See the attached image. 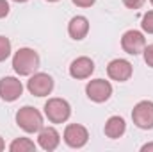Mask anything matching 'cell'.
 <instances>
[{"mask_svg":"<svg viewBox=\"0 0 153 152\" xmlns=\"http://www.w3.org/2000/svg\"><path fill=\"white\" fill-rule=\"evenodd\" d=\"M94 72V61L91 57H76L71 61L70 65V75L76 79V81H82V79H89Z\"/></svg>","mask_w":153,"mask_h":152,"instance_id":"11","label":"cell"},{"mask_svg":"<svg viewBox=\"0 0 153 152\" xmlns=\"http://www.w3.org/2000/svg\"><path fill=\"white\" fill-rule=\"evenodd\" d=\"M4 149H5V141H4V138L0 136V152L4 150Z\"/></svg>","mask_w":153,"mask_h":152,"instance_id":"23","label":"cell"},{"mask_svg":"<svg viewBox=\"0 0 153 152\" xmlns=\"http://www.w3.org/2000/svg\"><path fill=\"white\" fill-rule=\"evenodd\" d=\"M39 63H41L39 54L34 48H29V47H23V48L16 50L14 56H13V68L20 77L32 75L39 68Z\"/></svg>","mask_w":153,"mask_h":152,"instance_id":"1","label":"cell"},{"mask_svg":"<svg viewBox=\"0 0 153 152\" xmlns=\"http://www.w3.org/2000/svg\"><path fill=\"white\" fill-rule=\"evenodd\" d=\"M125 131H126V122H125V118H121V116H111V118L105 122V127H103L105 136L111 138V140L121 138V136L125 134Z\"/></svg>","mask_w":153,"mask_h":152,"instance_id":"14","label":"cell"},{"mask_svg":"<svg viewBox=\"0 0 153 152\" xmlns=\"http://www.w3.org/2000/svg\"><path fill=\"white\" fill-rule=\"evenodd\" d=\"M132 120H134V125L143 129V131L153 129V102L152 100L137 102L134 106V111H132Z\"/></svg>","mask_w":153,"mask_h":152,"instance_id":"6","label":"cell"},{"mask_svg":"<svg viewBox=\"0 0 153 152\" xmlns=\"http://www.w3.org/2000/svg\"><path fill=\"white\" fill-rule=\"evenodd\" d=\"M16 125L29 134L39 132L43 129V114L32 106H23L16 111Z\"/></svg>","mask_w":153,"mask_h":152,"instance_id":"2","label":"cell"},{"mask_svg":"<svg viewBox=\"0 0 153 152\" xmlns=\"http://www.w3.org/2000/svg\"><path fill=\"white\" fill-rule=\"evenodd\" d=\"M85 95L96 104H103L112 97V84L105 79H93L85 84Z\"/></svg>","mask_w":153,"mask_h":152,"instance_id":"4","label":"cell"},{"mask_svg":"<svg viewBox=\"0 0 153 152\" xmlns=\"http://www.w3.org/2000/svg\"><path fill=\"white\" fill-rule=\"evenodd\" d=\"M62 138H64V143L68 147H71V149H82L89 141V132L80 123H70V125H66Z\"/></svg>","mask_w":153,"mask_h":152,"instance_id":"8","label":"cell"},{"mask_svg":"<svg viewBox=\"0 0 153 152\" xmlns=\"http://www.w3.org/2000/svg\"><path fill=\"white\" fill-rule=\"evenodd\" d=\"M46 2H59V0H46Z\"/></svg>","mask_w":153,"mask_h":152,"instance_id":"25","label":"cell"},{"mask_svg":"<svg viewBox=\"0 0 153 152\" xmlns=\"http://www.w3.org/2000/svg\"><path fill=\"white\" fill-rule=\"evenodd\" d=\"M141 29L148 34H153V11L144 13V16L141 20Z\"/></svg>","mask_w":153,"mask_h":152,"instance_id":"17","label":"cell"},{"mask_svg":"<svg viewBox=\"0 0 153 152\" xmlns=\"http://www.w3.org/2000/svg\"><path fill=\"white\" fill-rule=\"evenodd\" d=\"M45 116L52 123H64L71 116V106L68 100L59 99V97L48 99L45 104Z\"/></svg>","mask_w":153,"mask_h":152,"instance_id":"3","label":"cell"},{"mask_svg":"<svg viewBox=\"0 0 153 152\" xmlns=\"http://www.w3.org/2000/svg\"><path fill=\"white\" fill-rule=\"evenodd\" d=\"M9 11H11L9 2H7V0H0V20H2V18H5V16L9 14Z\"/></svg>","mask_w":153,"mask_h":152,"instance_id":"20","label":"cell"},{"mask_svg":"<svg viewBox=\"0 0 153 152\" xmlns=\"http://www.w3.org/2000/svg\"><path fill=\"white\" fill-rule=\"evenodd\" d=\"M146 0H123V4L128 7V9H141L144 5Z\"/></svg>","mask_w":153,"mask_h":152,"instance_id":"19","label":"cell"},{"mask_svg":"<svg viewBox=\"0 0 153 152\" xmlns=\"http://www.w3.org/2000/svg\"><path fill=\"white\" fill-rule=\"evenodd\" d=\"M87 32H89V20L85 16L76 14V16H73L70 20V23H68V34H70L71 39L80 41V39H84L87 36Z\"/></svg>","mask_w":153,"mask_h":152,"instance_id":"13","label":"cell"},{"mask_svg":"<svg viewBox=\"0 0 153 152\" xmlns=\"http://www.w3.org/2000/svg\"><path fill=\"white\" fill-rule=\"evenodd\" d=\"M134 74V66L130 61L126 59H112L109 65H107V75L111 77L112 81L117 82H126Z\"/></svg>","mask_w":153,"mask_h":152,"instance_id":"10","label":"cell"},{"mask_svg":"<svg viewBox=\"0 0 153 152\" xmlns=\"http://www.w3.org/2000/svg\"><path fill=\"white\" fill-rule=\"evenodd\" d=\"M150 2H152V5H153V0H150Z\"/></svg>","mask_w":153,"mask_h":152,"instance_id":"26","label":"cell"},{"mask_svg":"<svg viewBox=\"0 0 153 152\" xmlns=\"http://www.w3.org/2000/svg\"><path fill=\"white\" fill-rule=\"evenodd\" d=\"M143 56H144V63H146L148 66H152V68H153V43H152V45H148V47H144Z\"/></svg>","mask_w":153,"mask_h":152,"instance_id":"18","label":"cell"},{"mask_svg":"<svg viewBox=\"0 0 153 152\" xmlns=\"http://www.w3.org/2000/svg\"><path fill=\"white\" fill-rule=\"evenodd\" d=\"M71 2L75 4L76 7H91V5H94L96 0H71Z\"/></svg>","mask_w":153,"mask_h":152,"instance_id":"21","label":"cell"},{"mask_svg":"<svg viewBox=\"0 0 153 152\" xmlns=\"http://www.w3.org/2000/svg\"><path fill=\"white\" fill-rule=\"evenodd\" d=\"M27 90L34 97H48L53 91V77L45 72H34L27 81Z\"/></svg>","mask_w":153,"mask_h":152,"instance_id":"5","label":"cell"},{"mask_svg":"<svg viewBox=\"0 0 153 152\" xmlns=\"http://www.w3.org/2000/svg\"><path fill=\"white\" fill-rule=\"evenodd\" d=\"M13 2H16V4H23V2H29V0H13Z\"/></svg>","mask_w":153,"mask_h":152,"instance_id":"24","label":"cell"},{"mask_svg":"<svg viewBox=\"0 0 153 152\" xmlns=\"http://www.w3.org/2000/svg\"><path fill=\"white\" fill-rule=\"evenodd\" d=\"M146 47V38L141 31H135V29H130L126 31L123 36H121V48L130 54V56H139L143 54Z\"/></svg>","mask_w":153,"mask_h":152,"instance_id":"7","label":"cell"},{"mask_svg":"<svg viewBox=\"0 0 153 152\" xmlns=\"http://www.w3.org/2000/svg\"><path fill=\"white\" fill-rule=\"evenodd\" d=\"M141 150L146 152V150H153V143H146V145H143L141 147Z\"/></svg>","mask_w":153,"mask_h":152,"instance_id":"22","label":"cell"},{"mask_svg":"<svg viewBox=\"0 0 153 152\" xmlns=\"http://www.w3.org/2000/svg\"><path fill=\"white\" fill-rule=\"evenodd\" d=\"M61 143V134L55 127H43L38 134V145L46 152L55 150Z\"/></svg>","mask_w":153,"mask_h":152,"instance_id":"12","label":"cell"},{"mask_svg":"<svg viewBox=\"0 0 153 152\" xmlns=\"http://www.w3.org/2000/svg\"><path fill=\"white\" fill-rule=\"evenodd\" d=\"M23 93V84L16 77H2L0 79V99L4 102H14L22 97Z\"/></svg>","mask_w":153,"mask_h":152,"instance_id":"9","label":"cell"},{"mask_svg":"<svg viewBox=\"0 0 153 152\" xmlns=\"http://www.w3.org/2000/svg\"><path fill=\"white\" fill-rule=\"evenodd\" d=\"M11 56V41L5 36H0V63Z\"/></svg>","mask_w":153,"mask_h":152,"instance_id":"16","label":"cell"},{"mask_svg":"<svg viewBox=\"0 0 153 152\" xmlns=\"http://www.w3.org/2000/svg\"><path fill=\"white\" fill-rule=\"evenodd\" d=\"M11 152H34L36 150V143L29 138H16L11 141L9 145Z\"/></svg>","mask_w":153,"mask_h":152,"instance_id":"15","label":"cell"}]
</instances>
